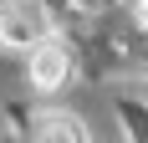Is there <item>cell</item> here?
<instances>
[{
	"label": "cell",
	"instance_id": "2",
	"mask_svg": "<svg viewBox=\"0 0 148 143\" xmlns=\"http://www.w3.org/2000/svg\"><path fill=\"white\" fill-rule=\"evenodd\" d=\"M46 36V15L41 5H26V0H10L0 10V46H15V51H31V46Z\"/></svg>",
	"mask_w": 148,
	"mask_h": 143
},
{
	"label": "cell",
	"instance_id": "4",
	"mask_svg": "<svg viewBox=\"0 0 148 143\" xmlns=\"http://www.w3.org/2000/svg\"><path fill=\"white\" fill-rule=\"evenodd\" d=\"M133 67H138V72L148 77V26H143V31L133 36Z\"/></svg>",
	"mask_w": 148,
	"mask_h": 143
},
{
	"label": "cell",
	"instance_id": "3",
	"mask_svg": "<svg viewBox=\"0 0 148 143\" xmlns=\"http://www.w3.org/2000/svg\"><path fill=\"white\" fill-rule=\"evenodd\" d=\"M36 133L41 138H87L82 118H72V113H41L36 118Z\"/></svg>",
	"mask_w": 148,
	"mask_h": 143
},
{
	"label": "cell",
	"instance_id": "1",
	"mask_svg": "<svg viewBox=\"0 0 148 143\" xmlns=\"http://www.w3.org/2000/svg\"><path fill=\"white\" fill-rule=\"evenodd\" d=\"M26 72H31V87L36 92H61V87L72 82V51L61 41H51V36H41V41L31 46Z\"/></svg>",
	"mask_w": 148,
	"mask_h": 143
}]
</instances>
